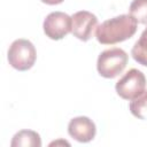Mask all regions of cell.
I'll use <instances>...</instances> for the list:
<instances>
[{
    "instance_id": "cell-8",
    "label": "cell",
    "mask_w": 147,
    "mask_h": 147,
    "mask_svg": "<svg viewBox=\"0 0 147 147\" xmlns=\"http://www.w3.org/2000/svg\"><path fill=\"white\" fill-rule=\"evenodd\" d=\"M11 147H40L41 139L39 133L32 130H21L11 139Z\"/></svg>"
},
{
    "instance_id": "cell-11",
    "label": "cell",
    "mask_w": 147,
    "mask_h": 147,
    "mask_svg": "<svg viewBox=\"0 0 147 147\" xmlns=\"http://www.w3.org/2000/svg\"><path fill=\"white\" fill-rule=\"evenodd\" d=\"M129 14L138 23L147 25V0H133L129 7Z\"/></svg>"
},
{
    "instance_id": "cell-12",
    "label": "cell",
    "mask_w": 147,
    "mask_h": 147,
    "mask_svg": "<svg viewBox=\"0 0 147 147\" xmlns=\"http://www.w3.org/2000/svg\"><path fill=\"white\" fill-rule=\"evenodd\" d=\"M41 2L46 3V5H51V6H54V5H59V3H62L64 0H40Z\"/></svg>"
},
{
    "instance_id": "cell-5",
    "label": "cell",
    "mask_w": 147,
    "mask_h": 147,
    "mask_svg": "<svg viewBox=\"0 0 147 147\" xmlns=\"http://www.w3.org/2000/svg\"><path fill=\"white\" fill-rule=\"evenodd\" d=\"M42 29L52 40H60L71 32V17L63 11L49 13L42 23Z\"/></svg>"
},
{
    "instance_id": "cell-1",
    "label": "cell",
    "mask_w": 147,
    "mask_h": 147,
    "mask_svg": "<svg viewBox=\"0 0 147 147\" xmlns=\"http://www.w3.org/2000/svg\"><path fill=\"white\" fill-rule=\"evenodd\" d=\"M138 22L130 14H122L102 22L95 29V38L102 45L125 41L137 32Z\"/></svg>"
},
{
    "instance_id": "cell-10",
    "label": "cell",
    "mask_w": 147,
    "mask_h": 147,
    "mask_svg": "<svg viewBox=\"0 0 147 147\" xmlns=\"http://www.w3.org/2000/svg\"><path fill=\"white\" fill-rule=\"evenodd\" d=\"M129 108L134 117L139 119H147V90L136 99L131 100Z\"/></svg>"
},
{
    "instance_id": "cell-2",
    "label": "cell",
    "mask_w": 147,
    "mask_h": 147,
    "mask_svg": "<svg viewBox=\"0 0 147 147\" xmlns=\"http://www.w3.org/2000/svg\"><path fill=\"white\" fill-rule=\"evenodd\" d=\"M129 56L122 48L114 47L100 53L96 61V69L103 78H115L123 72L127 64Z\"/></svg>"
},
{
    "instance_id": "cell-3",
    "label": "cell",
    "mask_w": 147,
    "mask_h": 147,
    "mask_svg": "<svg viewBox=\"0 0 147 147\" xmlns=\"http://www.w3.org/2000/svg\"><path fill=\"white\" fill-rule=\"evenodd\" d=\"M7 59L14 69L25 71L33 67L37 59V52L30 40L21 38L11 42L8 49Z\"/></svg>"
},
{
    "instance_id": "cell-6",
    "label": "cell",
    "mask_w": 147,
    "mask_h": 147,
    "mask_svg": "<svg viewBox=\"0 0 147 147\" xmlns=\"http://www.w3.org/2000/svg\"><path fill=\"white\" fill-rule=\"evenodd\" d=\"M96 28L98 18L91 11L79 10L71 16V33L82 41L90 40Z\"/></svg>"
},
{
    "instance_id": "cell-7",
    "label": "cell",
    "mask_w": 147,
    "mask_h": 147,
    "mask_svg": "<svg viewBox=\"0 0 147 147\" xmlns=\"http://www.w3.org/2000/svg\"><path fill=\"white\" fill-rule=\"evenodd\" d=\"M68 133L79 142H90L95 137L96 126L91 118L78 116L70 119L68 124Z\"/></svg>"
},
{
    "instance_id": "cell-13",
    "label": "cell",
    "mask_w": 147,
    "mask_h": 147,
    "mask_svg": "<svg viewBox=\"0 0 147 147\" xmlns=\"http://www.w3.org/2000/svg\"><path fill=\"white\" fill-rule=\"evenodd\" d=\"M59 144H64V145H67V146H70V144H69V142H67V141H63V140L53 141V142H51V144H49V146H53V145H59Z\"/></svg>"
},
{
    "instance_id": "cell-9",
    "label": "cell",
    "mask_w": 147,
    "mask_h": 147,
    "mask_svg": "<svg viewBox=\"0 0 147 147\" xmlns=\"http://www.w3.org/2000/svg\"><path fill=\"white\" fill-rule=\"evenodd\" d=\"M131 55L136 62L147 67V28L142 31L140 38L133 45Z\"/></svg>"
},
{
    "instance_id": "cell-4",
    "label": "cell",
    "mask_w": 147,
    "mask_h": 147,
    "mask_svg": "<svg viewBox=\"0 0 147 147\" xmlns=\"http://www.w3.org/2000/svg\"><path fill=\"white\" fill-rule=\"evenodd\" d=\"M146 88V77L138 69H130L116 83V93L124 100H133L139 96Z\"/></svg>"
}]
</instances>
